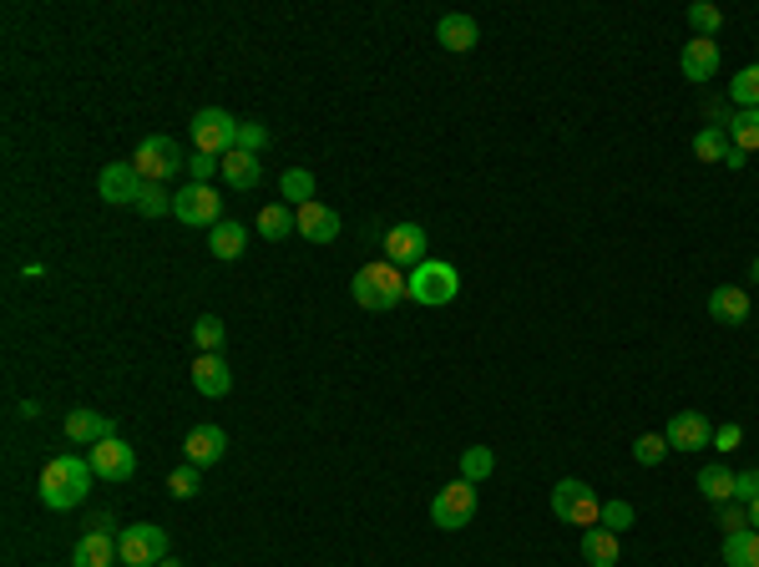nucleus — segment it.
I'll list each match as a JSON object with an SVG mask.
<instances>
[{"label": "nucleus", "mask_w": 759, "mask_h": 567, "mask_svg": "<svg viewBox=\"0 0 759 567\" xmlns=\"http://www.w3.org/2000/svg\"><path fill=\"white\" fill-rule=\"evenodd\" d=\"M745 162H749V152H739V147H734L730 158H724V168H730V173H739V168H745Z\"/></svg>", "instance_id": "nucleus-44"}, {"label": "nucleus", "mask_w": 759, "mask_h": 567, "mask_svg": "<svg viewBox=\"0 0 759 567\" xmlns=\"http://www.w3.org/2000/svg\"><path fill=\"white\" fill-rule=\"evenodd\" d=\"M234 137H238L234 112H223V107L192 112V152H203V158H228V152H234Z\"/></svg>", "instance_id": "nucleus-4"}, {"label": "nucleus", "mask_w": 759, "mask_h": 567, "mask_svg": "<svg viewBox=\"0 0 759 567\" xmlns=\"http://www.w3.org/2000/svg\"><path fill=\"white\" fill-rule=\"evenodd\" d=\"M456 294H461V274H456L446 259L415 263V269H410V279H406V299H415V305H425V309L451 305Z\"/></svg>", "instance_id": "nucleus-3"}, {"label": "nucleus", "mask_w": 759, "mask_h": 567, "mask_svg": "<svg viewBox=\"0 0 759 567\" xmlns=\"http://www.w3.org/2000/svg\"><path fill=\"white\" fill-rule=\"evenodd\" d=\"M223 183H228V188H238V193L259 188V183H263V162L253 158V152H238V147H234V152L223 158Z\"/></svg>", "instance_id": "nucleus-22"}, {"label": "nucleus", "mask_w": 759, "mask_h": 567, "mask_svg": "<svg viewBox=\"0 0 759 567\" xmlns=\"http://www.w3.org/2000/svg\"><path fill=\"white\" fill-rule=\"evenodd\" d=\"M66 436L76 441V446H97V441H112L117 436V426H112V416H102V410H91V406H76L66 410Z\"/></svg>", "instance_id": "nucleus-15"}, {"label": "nucleus", "mask_w": 759, "mask_h": 567, "mask_svg": "<svg viewBox=\"0 0 759 567\" xmlns=\"http://www.w3.org/2000/svg\"><path fill=\"white\" fill-rule=\"evenodd\" d=\"M132 168L142 173V183H167L173 173L188 168V158H183V147H177L173 137H147V143L132 152Z\"/></svg>", "instance_id": "nucleus-8"}, {"label": "nucleus", "mask_w": 759, "mask_h": 567, "mask_svg": "<svg viewBox=\"0 0 759 567\" xmlns=\"http://www.w3.org/2000/svg\"><path fill=\"white\" fill-rule=\"evenodd\" d=\"M91 481H97V471H91L87 456H57V461H46L41 481H36V496L51 511H72L91 496Z\"/></svg>", "instance_id": "nucleus-1"}, {"label": "nucleus", "mask_w": 759, "mask_h": 567, "mask_svg": "<svg viewBox=\"0 0 759 567\" xmlns=\"http://www.w3.org/2000/svg\"><path fill=\"white\" fill-rule=\"evenodd\" d=\"M730 97L739 102V112H745V107H759V61L734 76V82H730Z\"/></svg>", "instance_id": "nucleus-33"}, {"label": "nucleus", "mask_w": 759, "mask_h": 567, "mask_svg": "<svg viewBox=\"0 0 759 567\" xmlns=\"http://www.w3.org/2000/svg\"><path fill=\"white\" fill-rule=\"evenodd\" d=\"M734 502H739V507L759 502V466H755V471H739V477H734Z\"/></svg>", "instance_id": "nucleus-40"}, {"label": "nucleus", "mask_w": 759, "mask_h": 567, "mask_svg": "<svg viewBox=\"0 0 759 567\" xmlns=\"http://www.w3.org/2000/svg\"><path fill=\"white\" fill-rule=\"evenodd\" d=\"M583 563L587 567H618V532H608V527H583Z\"/></svg>", "instance_id": "nucleus-23"}, {"label": "nucleus", "mask_w": 759, "mask_h": 567, "mask_svg": "<svg viewBox=\"0 0 759 567\" xmlns=\"http://www.w3.org/2000/svg\"><path fill=\"white\" fill-rule=\"evenodd\" d=\"M122 567H158L167 557V532L158 522H132L117 532Z\"/></svg>", "instance_id": "nucleus-6"}, {"label": "nucleus", "mask_w": 759, "mask_h": 567, "mask_svg": "<svg viewBox=\"0 0 759 567\" xmlns=\"http://www.w3.org/2000/svg\"><path fill=\"white\" fill-rule=\"evenodd\" d=\"M436 41L446 46V51H471V46L482 41V26L471 21V15L451 11V15H440V26H436Z\"/></svg>", "instance_id": "nucleus-20"}, {"label": "nucleus", "mask_w": 759, "mask_h": 567, "mask_svg": "<svg viewBox=\"0 0 759 567\" xmlns=\"http://www.w3.org/2000/svg\"><path fill=\"white\" fill-rule=\"evenodd\" d=\"M188 173H192V183H208L213 173H223V158H203V152H192V158H188Z\"/></svg>", "instance_id": "nucleus-41"}, {"label": "nucleus", "mask_w": 759, "mask_h": 567, "mask_svg": "<svg viewBox=\"0 0 759 567\" xmlns=\"http://www.w3.org/2000/svg\"><path fill=\"white\" fill-rule=\"evenodd\" d=\"M749 279H755V284H759V259H755V263H749Z\"/></svg>", "instance_id": "nucleus-46"}, {"label": "nucleus", "mask_w": 759, "mask_h": 567, "mask_svg": "<svg viewBox=\"0 0 759 567\" xmlns=\"http://www.w3.org/2000/svg\"><path fill=\"white\" fill-rule=\"evenodd\" d=\"M730 152H734V143H730V132H724V127L709 122L704 132H694V158H699V162H724Z\"/></svg>", "instance_id": "nucleus-29"}, {"label": "nucleus", "mask_w": 759, "mask_h": 567, "mask_svg": "<svg viewBox=\"0 0 759 567\" xmlns=\"http://www.w3.org/2000/svg\"><path fill=\"white\" fill-rule=\"evenodd\" d=\"M183 452H188V466H219L223 452H228V431L223 426H192L188 441H183Z\"/></svg>", "instance_id": "nucleus-16"}, {"label": "nucleus", "mask_w": 759, "mask_h": 567, "mask_svg": "<svg viewBox=\"0 0 759 567\" xmlns=\"http://www.w3.org/2000/svg\"><path fill=\"white\" fill-rule=\"evenodd\" d=\"M137 213H147V219H162V213H173V198H167V188H162V183H147L142 198H137Z\"/></svg>", "instance_id": "nucleus-35"}, {"label": "nucleus", "mask_w": 759, "mask_h": 567, "mask_svg": "<svg viewBox=\"0 0 759 567\" xmlns=\"http://www.w3.org/2000/svg\"><path fill=\"white\" fill-rule=\"evenodd\" d=\"M492 471H497V456H492V446H466V452H461V477H466V481H476V486H482Z\"/></svg>", "instance_id": "nucleus-31"}, {"label": "nucleus", "mask_w": 759, "mask_h": 567, "mask_svg": "<svg viewBox=\"0 0 759 567\" xmlns=\"http://www.w3.org/2000/svg\"><path fill=\"white\" fill-rule=\"evenodd\" d=\"M167 492H173L177 502H188V496L203 492V481H198V466H177L173 477H167Z\"/></svg>", "instance_id": "nucleus-38"}, {"label": "nucleus", "mask_w": 759, "mask_h": 567, "mask_svg": "<svg viewBox=\"0 0 759 567\" xmlns=\"http://www.w3.org/2000/svg\"><path fill=\"white\" fill-rule=\"evenodd\" d=\"M699 492H704V502H714V507L734 502V471H730V466H704V471H699Z\"/></svg>", "instance_id": "nucleus-28"}, {"label": "nucleus", "mask_w": 759, "mask_h": 567, "mask_svg": "<svg viewBox=\"0 0 759 567\" xmlns=\"http://www.w3.org/2000/svg\"><path fill=\"white\" fill-rule=\"evenodd\" d=\"M724 567H759V532H724Z\"/></svg>", "instance_id": "nucleus-25"}, {"label": "nucleus", "mask_w": 759, "mask_h": 567, "mask_svg": "<svg viewBox=\"0 0 759 567\" xmlns=\"http://www.w3.org/2000/svg\"><path fill=\"white\" fill-rule=\"evenodd\" d=\"M724 132H730V143L739 147V152H759V107L734 112L730 122H724Z\"/></svg>", "instance_id": "nucleus-27"}, {"label": "nucleus", "mask_w": 759, "mask_h": 567, "mask_svg": "<svg viewBox=\"0 0 759 567\" xmlns=\"http://www.w3.org/2000/svg\"><path fill=\"white\" fill-rule=\"evenodd\" d=\"M142 173L132 168V162H107L102 177H97V193H102V204H132L137 208V198H142Z\"/></svg>", "instance_id": "nucleus-11"}, {"label": "nucleus", "mask_w": 759, "mask_h": 567, "mask_svg": "<svg viewBox=\"0 0 759 567\" xmlns=\"http://www.w3.org/2000/svg\"><path fill=\"white\" fill-rule=\"evenodd\" d=\"M87 461H91V471H97V481H127L132 471H137V456H132V446L127 441H97L87 452Z\"/></svg>", "instance_id": "nucleus-12"}, {"label": "nucleus", "mask_w": 759, "mask_h": 567, "mask_svg": "<svg viewBox=\"0 0 759 567\" xmlns=\"http://www.w3.org/2000/svg\"><path fill=\"white\" fill-rule=\"evenodd\" d=\"M158 567H183V563H173V557H162V563Z\"/></svg>", "instance_id": "nucleus-47"}, {"label": "nucleus", "mask_w": 759, "mask_h": 567, "mask_svg": "<svg viewBox=\"0 0 759 567\" xmlns=\"http://www.w3.org/2000/svg\"><path fill=\"white\" fill-rule=\"evenodd\" d=\"M663 436H669V452H704V446H714V426L704 410H679Z\"/></svg>", "instance_id": "nucleus-10"}, {"label": "nucleus", "mask_w": 759, "mask_h": 567, "mask_svg": "<svg viewBox=\"0 0 759 567\" xmlns=\"http://www.w3.org/2000/svg\"><path fill=\"white\" fill-rule=\"evenodd\" d=\"M471 517H476V481L456 477L451 486H440L436 502H431V522L440 532H461V527H471Z\"/></svg>", "instance_id": "nucleus-5"}, {"label": "nucleus", "mask_w": 759, "mask_h": 567, "mask_svg": "<svg viewBox=\"0 0 759 567\" xmlns=\"http://www.w3.org/2000/svg\"><path fill=\"white\" fill-rule=\"evenodd\" d=\"M425 244H431V238H425V229L421 223H395L390 233H385V259L395 263V269H415V263H425Z\"/></svg>", "instance_id": "nucleus-13"}, {"label": "nucleus", "mask_w": 759, "mask_h": 567, "mask_svg": "<svg viewBox=\"0 0 759 567\" xmlns=\"http://www.w3.org/2000/svg\"><path fill=\"white\" fill-rule=\"evenodd\" d=\"M299 233L309 244H335L339 238V213L329 204H304L299 208Z\"/></svg>", "instance_id": "nucleus-19"}, {"label": "nucleus", "mask_w": 759, "mask_h": 567, "mask_svg": "<svg viewBox=\"0 0 759 567\" xmlns=\"http://www.w3.org/2000/svg\"><path fill=\"white\" fill-rule=\"evenodd\" d=\"M117 563H122V553H117L112 532H87L72 553V567H117Z\"/></svg>", "instance_id": "nucleus-18"}, {"label": "nucleus", "mask_w": 759, "mask_h": 567, "mask_svg": "<svg viewBox=\"0 0 759 567\" xmlns=\"http://www.w3.org/2000/svg\"><path fill=\"white\" fill-rule=\"evenodd\" d=\"M192 345H198V355H219L223 349V320L219 315H203V320L192 324Z\"/></svg>", "instance_id": "nucleus-32"}, {"label": "nucleus", "mask_w": 759, "mask_h": 567, "mask_svg": "<svg viewBox=\"0 0 759 567\" xmlns=\"http://www.w3.org/2000/svg\"><path fill=\"white\" fill-rule=\"evenodd\" d=\"M208 248H213V259H244V248H249V233H244V223H228V219H223L219 229H208Z\"/></svg>", "instance_id": "nucleus-24"}, {"label": "nucleus", "mask_w": 759, "mask_h": 567, "mask_svg": "<svg viewBox=\"0 0 759 567\" xmlns=\"http://www.w3.org/2000/svg\"><path fill=\"white\" fill-rule=\"evenodd\" d=\"M739 441H745V426H734V421H724V426L714 431V446H719V452H734Z\"/></svg>", "instance_id": "nucleus-43"}, {"label": "nucleus", "mask_w": 759, "mask_h": 567, "mask_svg": "<svg viewBox=\"0 0 759 567\" xmlns=\"http://www.w3.org/2000/svg\"><path fill=\"white\" fill-rule=\"evenodd\" d=\"M669 456V436H638L633 441V461L638 466H658Z\"/></svg>", "instance_id": "nucleus-39"}, {"label": "nucleus", "mask_w": 759, "mask_h": 567, "mask_svg": "<svg viewBox=\"0 0 759 567\" xmlns=\"http://www.w3.org/2000/svg\"><path fill=\"white\" fill-rule=\"evenodd\" d=\"M633 502H602V511H598V527H608V532H623V527H633Z\"/></svg>", "instance_id": "nucleus-37"}, {"label": "nucleus", "mask_w": 759, "mask_h": 567, "mask_svg": "<svg viewBox=\"0 0 759 567\" xmlns=\"http://www.w3.org/2000/svg\"><path fill=\"white\" fill-rule=\"evenodd\" d=\"M749 527L759 532V502H749Z\"/></svg>", "instance_id": "nucleus-45"}, {"label": "nucleus", "mask_w": 759, "mask_h": 567, "mask_svg": "<svg viewBox=\"0 0 759 567\" xmlns=\"http://www.w3.org/2000/svg\"><path fill=\"white\" fill-rule=\"evenodd\" d=\"M259 233H263V238H289V233H299V208H289V204H263Z\"/></svg>", "instance_id": "nucleus-26"}, {"label": "nucleus", "mask_w": 759, "mask_h": 567, "mask_svg": "<svg viewBox=\"0 0 759 567\" xmlns=\"http://www.w3.org/2000/svg\"><path fill=\"white\" fill-rule=\"evenodd\" d=\"M679 66H684L688 82H714V76H719V41H709V36H694V41H684V51H679Z\"/></svg>", "instance_id": "nucleus-17"}, {"label": "nucleus", "mask_w": 759, "mask_h": 567, "mask_svg": "<svg viewBox=\"0 0 759 567\" xmlns=\"http://www.w3.org/2000/svg\"><path fill=\"white\" fill-rule=\"evenodd\" d=\"M552 511L562 517V522H572V527H598L602 502L593 496V486H587V481L562 477V481L552 486Z\"/></svg>", "instance_id": "nucleus-7"}, {"label": "nucleus", "mask_w": 759, "mask_h": 567, "mask_svg": "<svg viewBox=\"0 0 759 567\" xmlns=\"http://www.w3.org/2000/svg\"><path fill=\"white\" fill-rule=\"evenodd\" d=\"M350 294L360 309H395L406 299V274H400L390 259L365 263V269L350 279Z\"/></svg>", "instance_id": "nucleus-2"}, {"label": "nucleus", "mask_w": 759, "mask_h": 567, "mask_svg": "<svg viewBox=\"0 0 759 567\" xmlns=\"http://www.w3.org/2000/svg\"><path fill=\"white\" fill-rule=\"evenodd\" d=\"M709 315H714L719 324H745L749 320V294L739 289V284H719V289L709 294Z\"/></svg>", "instance_id": "nucleus-21"}, {"label": "nucleus", "mask_w": 759, "mask_h": 567, "mask_svg": "<svg viewBox=\"0 0 759 567\" xmlns=\"http://www.w3.org/2000/svg\"><path fill=\"white\" fill-rule=\"evenodd\" d=\"M719 527L745 532V527H749V507H739V502H724V507H719Z\"/></svg>", "instance_id": "nucleus-42"}, {"label": "nucleus", "mask_w": 759, "mask_h": 567, "mask_svg": "<svg viewBox=\"0 0 759 567\" xmlns=\"http://www.w3.org/2000/svg\"><path fill=\"white\" fill-rule=\"evenodd\" d=\"M234 147H238V152H253V158H259L263 147H269V127H263V122H238Z\"/></svg>", "instance_id": "nucleus-36"}, {"label": "nucleus", "mask_w": 759, "mask_h": 567, "mask_svg": "<svg viewBox=\"0 0 759 567\" xmlns=\"http://www.w3.org/2000/svg\"><path fill=\"white\" fill-rule=\"evenodd\" d=\"M688 26H694V36H709V41H719L724 15H719V5H688Z\"/></svg>", "instance_id": "nucleus-34"}, {"label": "nucleus", "mask_w": 759, "mask_h": 567, "mask_svg": "<svg viewBox=\"0 0 759 567\" xmlns=\"http://www.w3.org/2000/svg\"><path fill=\"white\" fill-rule=\"evenodd\" d=\"M192 391L208 395V400H223V395L234 391V365L223 360V355H198L192 360Z\"/></svg>", "instance_id": "nucleus-14"}, {"label": "nucleus", "mask_w": 759, "mask_h": 567, "mask_svg": "<svg viewBox=\"0 0 759 567\" xmlns=\"http://www.w3.org/2000/svg\"><path fill=\"white\" fill-rule=\"evenodd\" d=\"M278 193H284V204L289 208L314 204V173H309V168H289V173L278 177Z\"/></svg>", "instance_id": "nucleus-30"}, {"label": "nucleus", "mask_w": 759, "mask_h": 567, "mask_svg": "<svg viewBox=\"0 0 759 567\" xmlns=\"http://www.w3.org/2000/svg\"><path fill=\"white\" fill-rule=\"evenodd\" d=\"M173 219H183L188 229H219L223 223L219 193L208 188V183H188V188L173 198Z\"/></svg>", "instance_id": "nucleus-9"}]
</instances>
